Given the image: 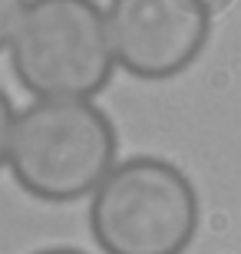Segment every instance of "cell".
Wrapping results in <instances>:
<instances>
[{
	"instance_id": "obj_1",
	"label": "cell",
	"mask_w": 241,
	"mask_h": 254,
	"mask_svg": "<svg viewBox=\"0 0 241 254\" xmlns=\"http://www.w3.org/2000/svg\"><path fill=\"white\" fill-rule=\"evenodd\" d=\"M7 162L33 198L76 201L109 175L116 129L89 99H40L13 119Z\"/></svg>"
},
{
	"instance_id": "obj_2",
	"label": "cell",
	"mask_w": 241,
	"mask_h": 254,
	"mask_svg": "<svg viewBox=\"0 0 241 254\" xmlns=\"http://www.w3.org/2000/svg\"><path fill=\"white\" fill-rule=\"evenodd\" d=\"M89 228L106 254H185L198 228L195 185L165 159H126L96 185Z\"/></svg>"
},
{
	"instance_id": "obj_3",
	"label": "cell",
	"mask_w": 241,
	"mask_h": 254,
	"mask_svg": "<svg viewBox=\"0 0 241 254\" xmlns=\"http://www.w3.org/2000/svg\"><path fill=\"white\" fill-rule=\"evenodd\" d=\"M20 86L40 99H89L112 79L106 13L96 0H27L10 40Z\"/></svg>"
},
{
	"instance_id": "obj_4",
	"label": "cell",
	"mask_w": 241,
	"mask_h": 254,
	"mask_svg": "<svg viewBox=\"0 0 241 254\" xmlns=\"http://www.w3.org/2000/svg\"><path fill=\"white\" fill-rule=\"evenodd\" d=\"M112 60L136 79H172L198 60L212 33L208 0H109Z\"/></svg>"
},
{
	"instance_id": "obj_5",
	"label": "cell",
	"mask_w": 241,
	"mask_h": 254,
	"mask_svg": "<svg viewBox=\"0 0 241 254\" xmlns=\"http://www.w3.org/2000/svg\"><path fill=\"white\" fill-rule=\"evenodd\" d=\"M27 7V0H0V50L10 47L13 40V30L20 23V13Z\"/></svg>"
},
{
	"instance_id": "obj_6",
	"label": "cell",
	"mask_w": 241,
	"mask_h": 254,
	"mask_svg": "<svg viewBox=\"0 0 241 254\" xmlns=\"http://www.w3.org/2000/svg\"><path fill=\"white\" fill-rule=\"evenodd\" d=\"M13 103L7 99V93L0 89V165L7 162V152H10V132H13Z\"/></svg>"
},
{
	"instance_id": "obj_7",
	"label": "cell",
	"mask_w": 241,
	"mask_h": 254,
	"mask_svg": "<svg viewBox=\"0 0 241 254\" xmlns=\"http://www.w3.org/2000/svg\"><path fill=\"white\" fill-rule=\"evenodd\" d=\"M37 254H86V251H76V248H47V251H37Z\"/></svg>"
}]
</instances>
